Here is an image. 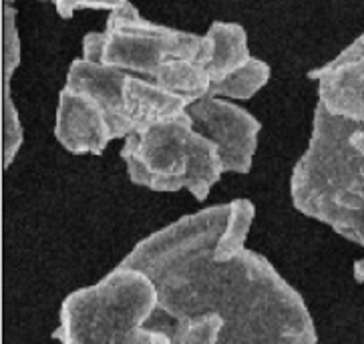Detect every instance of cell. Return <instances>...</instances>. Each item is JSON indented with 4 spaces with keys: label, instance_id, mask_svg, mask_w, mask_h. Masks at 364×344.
<instances>
[{
    "label": "cell",
    "instance_id": "11",
    "mask_svg": "<svg viewBox=\"0 0 364 344\" xmlns=\"http://www.w3.org/2000/svg\"><path fill=\"white\" fill-rule=\"evenodd\" d=\"M23 63V48H21V36L16 28V11L11 2L4 6V77H2V89H11V81L16 69Z\"/></svg>",
    "mask_w": 364,
    "mask_h": 344
},
{
    "label": "cell",
    "instance_id": "12",
    "mask_svg": "<svg viewBox=\"0 0 364 344\" xmlns=\"http://www.w3.org/2000/svg\"><path fill=\"white\" fill-rule=\"evenodd\" d=\"M2 103H4V169H9L23 147L24 129L18 111L14 107L11 89H2Z\"/></svg>",
    "mask_w": 364,
    "mask_h": 344
},
{
    "label": "cell",
    "instance_id": "9",
    "mask_svg": "<svg viewBox=\"0 0 364 344\" xmlns=\"http://www.w3.org/2000/svg\"><path fill=\"white\" fill-rule=\"evenodd\" d=\"M318 83V101L332 113L364 119V35L328 60L308 72Z\"/></svg>",
    "mask_w": 364,
    "mask_h": 344
},
{
    "label": "cell",
    "instance_id": "2",
    "mask_svg": "<svg viewBox=\"0 0 364 344\" xmlns=\"http://www.w3.org/2000/svg\"><path fill=\"white\" fill-rule=\"evenodd\" d=\"M290 198L300 214L364 248V119L332 113L318 101Z\"/></svg>",
    "mask_w": 364,
    "mask_h": 344
},
{
    "label": "cell",
    "instance_id": "7",
    "mask_svg": "<svg viewBox=\"0 0 364 344\" xmlns=\"http://www.w3.org/2000/svg\"><path fill=\"white\" fill-rule=\"evenodd\" d=\"M200 63L210 79V97L247 101L270 81L266 60L250 53L247 33L242 24L215 21L203 35Z\"/></svg>",
    "mask_w": 364,
    "mask_h": 344
},
{
    "label": "cell",
    "instance_id": "3",
    "mask_svg": "<svg viewBox=\"0 0 364 344\" xmlns=\"http://www.w3.org/2000/svg\"><path fill=\"white\" fill-rule=\"evenodd\" d=\"M203 36L143 18L125 0L109 11L105 31L82 38V57L151 79L165 89L189 97L208 95L210 79L200 63Z\"/></svg>",
    "mask_w": 364,
    "mask_h": 344
},
{
    "label": "cell",
    "instance_id": "5",
    "mask_svg": "<svg viewBox=\"0 0 364 344\" xmlns=\"http://www.w3.org/2000/svg\"><path fill=\"white\" fill-rule=\"evenodd\" d=\"M119 155L135 186L159 193L186 190L198 202L225 173L218 145L193 125L188 109L125 137Z\"/></svg>",
    "mask_w": 364,
    "mask_h": 344
},
{
    "label": "cell",
    "instance_id": "8",
    "mask_svg": "<svg viewBox=\"0 0 364 344\" xmlns=\"http://www.w3.org/2000/svg\"><path fill=\"white\" fill-rule=\"evenodd\" d=\"M188 113L193 125L218 145L225 173L246 176L252 171L262 123L247 109L223 97L205 95L191 101Z\"/></svg>",
    "mask_w": 364,
    "mask_h": 344
},
{
    "label": "cell",
    "instance_id": "14",
    "mask_svg": "<svg viewBox=\"0 0 364 344\" xmlns=\"http://www.w3.org/2000/svg\"><path fill=\"white\" fill-rule=\"evenodd\" d=\"M354 278H356V282L364 284V260L354 262Z\"/></svg>",
    "mask_w": 364,
    "mask_h": 344
},
{
    "label": "cell",
    "instance_id": "1",
    "mask_svg": "<svg viewBox=\"0 0 364 344\" xmlns=\"http://www.w3.org/2000/svg\"><path fill=\"white\" fill-rule=\"evenodd\" d=\"M228 217L230 203L183 215L121 260L157 288L149 343H316L304 300L268 258L247 248L230 260L215 258Z\"/></svg>",
    "mask_w": 364,
    "mask_h": 344
},
{
    "label": "cell",
    "instance_id": "4",
    "mask_svg": "<svg viewBox=\"0 0 364 344\" xmlns=\"http://www.w3.org/2000/svg\"><path fill=\"white\" fill-rule=\"evenodd\" d=\"M91 121L99 139L109 145L153 123L176 117L191 99L165 89L147 77L81 57L75 59L63 87Z\"/></svg>",
    "mask_w": 364,
    "mask_h": 344
},
{
    "label": "cell",
    "instance_id": "6",
    "mask_svg": "<svg viewBox=\"0 0 364 344\" xmlns=\"http://www.w3.org/2000/svg\"><path fill=\"white\" fill-rule=\"evenodd\" d=\"M155 308L151 278L119 264L97 284L65 298L53 338L65 344H151L147 322Z\"/></svg>",
    "mask_w": 364,
    "mask_h": 344
},
{
    "label": "cell",
    "instance_id": "10",
    "mask_svg": "<svg viewBox=\"0 0 364 344\" xmlns=\"http://www.w3.org/2000/svg\"><path fill=\"white\" fill-rule=\"evenodd\" d=\"M256 215V208L250 200H234L230 202V217L223 230L222 237L215 246V258L218 260H230L235 254L246 248L247 234Z\"/></svg>",
    "mask_w": 364,
    "mask_h": 344
},
{
    "label": "cell",
    "instance_id": "13",
    "mask_svg": "<svg viewBox=\"0 0 364 344\" xmlns=\"http://www.w3.org/2000/svg\"><path fill=\"white\" fill-rule=\"evenodd\" d=\"M125 0H53L55 9L60 18H73V14L82 9H95V11H113L121 6Z\"/></svg>",
    "mask_w": 364,
    "mask_h": 344
}]
</instances>
